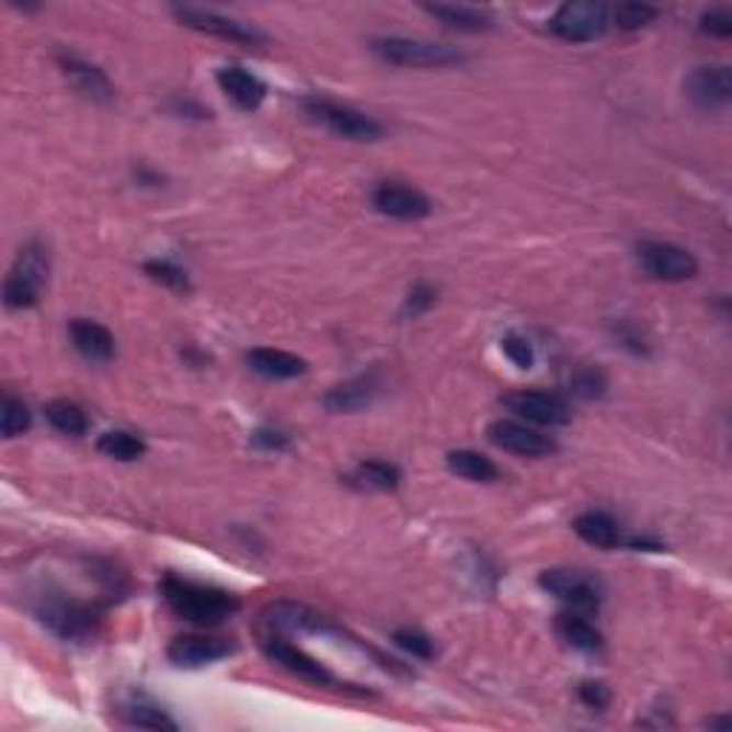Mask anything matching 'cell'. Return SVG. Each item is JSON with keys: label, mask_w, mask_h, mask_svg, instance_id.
Here are the masks:
<instances>
[{"label": "cell", "mask_w": 732, "mask_h": 732, "mask_svg": "<svg viewBox=\"0 0 732 732\" xmlns=\"http://www.w3.org/2000/svg\"><path fill=\"white\" fill-rule=\"evenodd\" d=\"M160 595H164V601L169 604L174 616L189 623H198V627H218L240 609V601L233 593L210 587V584H198V581L178 578V575H167L160 581Z\"/></svg>", "instance_id": "6da1fadb"}, {"label": "cell", "mask_w": 732, "mask_h": 732, "mask_svg": "<svg viewBox=\"0 0 732 732\" xmlns=\"http://www.w3.org/2000/svg\"><path fill=\"white\" fill-rule=\"evenodd\" d=\"M46 272H49V261L41 244H26L18 255L15 267L9 272L7 283H3V304L9 309H30L37 304L41 290L46 283Z\"/></svg>", "instance_id": "7a4b0ae2"}, {"label": "cell", "mask_w": 732, "mask_h": 732, "mask_svg": "<svg viewBox=\"0 0 732 732\" xmlns=\"http://www.w3.org/2000/svg\"><path fill=\"white\" fill-rule=\"evenodd\" d=\"M372 52L386 64L413 66V69H441V66L461 64L464 55L452 46L413 41V37H378Z\"/></svg>", "instance_id": "3957f363"}, {"label": "cell", "mask_w": 732, "mask_h": 732, "mask_svg": "<svg viewBox=\"0 0 732 732\" xmlns=\"http://www.w3.org/2000/svg\"><path fill=\"white\" fill-rule=\"evenodd\" d=\"M304 110L315 124L327 126L338 138L370 144V140H378L384 135V129H381L375 117L363 115V112L352 110V106H341V103L327 101V98H306Z\"/></svg>", "instance_id": "277c9868"}, {"label": "cell", "mask_w": 732, "mask_h": 732, "mask_svg": "<svg viewBox=\"0 0 732 732\" xmlns=\"http://www.w3.org/2000/svg\"><path fill=\"white\" fill-rule=\"evenodd\" d=\"M609 9L598 0H570L552 15L550 30L570 44H589L607 32Z\"/></svg>", "instance_id": "5b68a950"}, {"label": "cell", "mask_w": 732, "mask_h": 732, "mask_svg": "<svg viewBox=\"0 0 732 732\" xmlns=\"http://www.w3.org/2000/svg\"><path fill=\"white\" fill-rule=\"evenodd\" d=\"M41 621L49 627L55 635L66 641H80L94 635L101 623V607L89 601H75V598H49L44 607L37 609Z\"/></svg>", "instance_id": "8992f818"}, {"label": "cell", "mask_w": 732, "mask_h": 732, "mask_svg": "<svg viewBox=\"0 0 732 732\" xmlns=\"http://www.w3.org/2000/svg\"><path fill=\"white\" fill-rule=\"evenodd\" d=\"M635 252H639L641 269L655 281L682 283L698 275L696 255L669 240H641Z\"/></svg>", "instance_id": "52a82bcc"}, {"label": "cell", "mask_w": 732, "mask_h": 732, "mask_svg": "<svg viewBox=\"0 0 732 732\" xmlns=\"http://www.w3.org/2000/svg\"><path fill=\"white\" fill-rule=\"evenodd\" d=\"M538 584L550 595H555L559 601L578 609V612H595L604 601L601 581L593 578L584 570H547V573H541Z\"/></svg>", "instance_id": "ba28073f"}, {"label": "cell", "mask_w": 732, "mask_h": 732, "mask_svg": "<svg viewBox=\"0 0 732 732\" xmlns=\"http://www.w3.org/2000/svg\"><path fill=\"white\" fill-rule=\"evenodd\" d=\"M172 15L189 26V30L203 32V35L221 37V41H233V44H263V35L255 26L244 21H235V18L218 15L212 9H198V7H172Z\"/></svg>", "instance_id": "9c48e42d"}, {"label": "cell", "mask_w": 732, "mask_h": 732, "mask_svg": "<svg viewBox=\"0 0 732 732\" xmlns=\"http://www.w3.org/2000/svg\"><path fill=\"white\" fill-rule=\"evenodd\" d=\"M504 406L523 421L538 424V427H564L573 421L570 404L555 392H509L504 395Z\"/></svg>", "instance_id": "30bf717a"}, {"label": "cell", "mask_w": 732, "mask_h": 732, "mask_svg": "<svg viewBox=\"0 0 732 732\" xmlns=\"http://www.w3.org/2000/svg\"><path fill=\"white\" fill-rule=\"evenodd\" d=\"M372 206L381 215L395 221H421L432 212V201L424 195L421 189L406 187L398 181L378 183L375 192H372Z\"/></svg>", "instance_id": "8fae6325"}, {"label": "cell", "mask_w": 732, "mask_h": 732, "mask_svg": "<svg viewBox=\"0 0 732 732\" xmlns=\"http://www.w3.org/2000/svg\"><path fill=\"white\" fill-rule=\"evenodd\" d=\"M684 92L698 110H724L727 103L732 101L730 66H698L684 80Z\"/></svg>", "instance_id": "7c38bea8"}, {"label": "cell", "mask_w": 732, "mask_h": 732, "mask_svg": "<svg viewBox=\"0 0 732 732\" xmlns=\"http://www.w3.org/2000/svg\"><path fill=\"white\" fill-rule=\"evenodd\" d=\"M263 653H267V658L272 661V664L283 667L286 673L297 675L301 682L315 684V687H335V684H338L335 675L329 673L324 664H318V661L306 655L304 650H297V646H292L290 641L278 639V635H267V639H263Z\"/></svg>", "instance_id": "4fadbf2b"}, {"label": "cell", "mask_w": 732, "mask_h": 732, "mask_svg": "<svg viewBox=\"0 0 732 732\" xmlns=\"http://www.w3.org/2000/svg\"><path fill=\"white\" fill-rule=\"evenodd\" d=\"M489 441H493L495 447H500V450L521 458H544L559 450L555 441H552L550 436H544V432H538V429L527 427V424L504 421V418L489 427Z\"/></svg>", "instance_id": "5bb4252c"}, {"label": "cell", "mask_w": 732, "mask_h": 732, "mask_svg": "<svg viewBox=\"0 0 732 732\" xmlns=\"http://www.w3.org/2000/svg\"><path fill=\"white\" fill-rule=\"evenodd\" d=\"M263 627H267L272 635H275V632H327V635H338V632H341L335 623H329L327 618L320 616V612L292 601L272 604V607L263 612Z\"/></svg>", "instance_id": "9a60e30c"}, {"label": "cell", "mask_w": 732, "mask_h": 732, "mask_svg": "<svg viewBox=\"0 0 732 732\" xmlns=\"http://www.w3.org/2000/svg\"><path fill=\"white\" fill-rule=\"evenodd\" d=\"M235 653V644L229 639H221V635H178V639L169 644L167 655L172 664L178 667H203V664H212V661H221L226 655Z\"/></svg>", "instance_id": "2e32d148"}, {"label": "cell", "mask_w": 732, "mask_h": 732, "mask_svg": "<svg viewBox=\"0 0 732 732\" xmlns=\"http://www.w3.org/2000/svg\"><path fill=\"white\" fill-rule=\"evenodd\" d=\"M58 64L66 78H69V83H72L80 94H87L89 101H112L115 89H112L110 78L103 75V69H98V66L89 64V60L78 58L72 52H60Z\"/></svg>", "instance_id": "e0dca14e"}, {"label": "cell", "mask_w": 732, "mask_h": 732, "mask_svg": "<svg viewBox=\"0 0 732 732\" xmlns=\"http://www.w3.org/2000/svg\"><path fill=\"white\" fill-rule=\"evenodd\" d=\"M218 87L224 89L226 98L240 106L244 112H255L267 98V83L258 75L240 69V66H224L218 69Z\"/></svg>", "instance_id": "ac0fdd59"}, {"label": "cell", "mask_w": 732, "mask_h": 732, "mask_svg": "<svg viewBox=\"0 0 732 732\" xmlns=\"http://www.w3.org/2000/svg\"><path fill=\"white\" fill-rule=\"evenodd\" d=\"M69 338L87 361H112L115 358V335L98 320L75 318L69 324Z\"/></svg>", "instance_id": "d6986e66"}, {"label": "cell", "mask_w": 732, "mask_h": 732, "mask_svg": "<svg viewBox=\"0 0 732 732\" xmlns=\"http://www.w3.org/2000/svg\"><path fill=\"white\" fill-rule=\"evenodd\" d=\"M378 378L375 375H358L349 378L344 384L333 386L324 398V406L329 413H358L363 406H370L378 395Z\"/></svg>", "instance_id": "ffe728a7"}, {"label": "cell", "mask_w": 732, "mask_h": 732, "mask_svg": "<svg viewBox=\"0 0 732 732\" xmlns=\"http://www.w3.org/2000/svg\"><path fill=\"white\" fill-rule=\"evenodd\" d=\"M247 363L249 370L263 378H272V381H290V378H297L306 372L304 358L283 352V349H249Z\"/></svg>", "instance_id": "44dd1931"}, {"label": "cell", "mask_w": 732, "mask_h": 732, "mask_svg": "<svg viewBox=\"0 0 732 732\" xmlns=\"http://www.w3.org/2000/svg\"><path fill=\"white\" fill-rule=\"evenodd\" d=\"M575 536L584 538L587 544L598 547V550H616V547L627 544L621 527L616 518H609L607 513H584L573 521Z\"/></svg>", "instance_id": "7402d4cb"}, {"label": "cell", "mask_w": 732, "mask_h": 732, "mask_svg": "<svg viewBox=\"0 0 732 732\" xmlns=\"http://www.w3.org/2000/svg\"><path fill=\"white\" fill-rule=\"evenodd\" d=\"M555 630H559V635L566 644L573 646V650H581V653H598L604 646L601 632L595 630V623H589L578 609L561 612V616L555 618Z\"/></svg>", "instance_id": "603a6c76"}, {"label": "cell", "mask_w": 732, "mask_h": 732, "mask_svg": "<svg viewBox=\"0 0 732 732\" xmlns=\"http://www.w3.org/2000/svg\"><path fill=\"white\" fill-rule=\"evenodd\" d=\"M427 12L438 21H443L447 26L458 32H486L493 30V18L489 12L478 7H455V3H432L427 7Z\"/></svg>", "instance_id": "cb8c5ba5"}, {"label": "cell", "mask_w": 732, "mask_h": 732, "mask_svg": "<svg viewBox=\"0 0 732 732\" xmlns=\"http://www.w3.org/2000/svg\"><path fill=\"white\" fill-rule=\"evenodd\" d=\"M447 466H450L455 475H461V478L466 481H475V484H493V481H498L500 475L498 466L475 450L450 452V455H447Z\"/></svg>", "instance_id": "d4e9b609"}, {"label": "cell", "mask_w": 732, "mask_h": 732, "mask_svg": "<svg viewBox=\"0 0 732 732\" xmlns=\"http://www.w3.org/2000/svg\"><path fill=\"white\" fill-rule=\"evenodd\" d=\"M46 418H49V424L58 432H64V436H83L89 429V421H87V413L80 409L78 404H72V401H49L46 404Z\"/></svg>", "instance_id": "484cf974"}, {"label": "cell", "mask_w": 732, "mask_h": 732, "mask_svg": "<svg viewBox=\"0 0 732 732\" xmlns=\"http://www.w3.org/2000/svg\"><path fill=\"white\" fill-rule=\"evenodd\" d=\"M98 450L106 458H115V461H138L146 452V443L144 438L124 432V429H112V432H103Z\"/></svg>", "instance_id": "4316f807"}, {"label": "cell", "mask_w": 732, "mask_h": 732, "mask_svg": "<svg viewBox=\"0 0 732 732\" xmlns=\"http://www.w3.org/2000/svg\"><path fill=\"white\" fill-rule=\"evenodd\" d=\"M352 481H358L367 489H395L401 484V470L395 464H386V461H363L356 470Z\"/></svg>", "instance_id": "83f0119b"}, {"label": "cell", "mask_w": 732, "mask_h": 732, "mask_svg": "<svg viewBox=\"0 0 732 732\" xmlns=\"http://www.w3.org/2000/svg\"><path fill=\"white\" fill-rule=\"evenodd\" d=\"M32 424L30 406L23 404L15 395H3V404H0V429H3V438H18L23 436Z\"/></svg>", "instance_id": "f1b7e54d"}, {"label": "cell", "mask_w": 732, "mask_h": 732, "mask_svg": "<svg viewBox=\"0 0 732 732\" xmlns=\"http://www.w3.org/2000/svg\"><path fill=\"white\" fill-rule=\"evenodd\" d=\"M126 721H129L132 727H144V730H178V721H172V718L164 710H158L155 703L144 701L126 707Z\"/></svg>", "instance_id": "f546056e"}, {"label": "cell", "mask_w": 732, "mask_h": 732, "mask_svg": "<svg viewBox=\"0 0 732 732\" xmlns=\"http://www.w3.org/2000/svg\"><path fill=\"white\" fill-rule=\"evenodd\" d=\"M658 18V9L650 7V3H618L612 9V21L618 23V30L635 32L644 30L646 23H653Z\"/></svg>", "instance_id": "4dcf8cb0"}, {"label": "cell", "mask_w": 732, "mask_h": 732, "mask_svg": "<svg viewBox=\"0 0 732 732\" xmlns=\"http://www.w3.org/2000/svg\"><path fill=\"white\" fill-rule=\"evenodd\" d=\"M144 272L153 281L164 283V286H169V290L174 292H189L192 290V283H189V275L183 272L181 267H174V263L169 261H146L144 263Z\"/></svg>", "instance_id": "1f68e13d"}, {"label": "cell", "mask_w": 732, "mask_h": 732, "mask_svg": "<svg viewBox=\"0 0 732 732\" xmlns=\"http://www.w3.org/2000/svg\"><path fill=\"white\" fill-rule=\"evenodd\" d=\"M604 390H607V375L601 370H581L570 378V392L581 401H595L601 398Z\"/></svg>", "instance_id": "d6a6232c"}, {"label": "cell", "mask_w": 732, "mask_h": 732, "mask_svg": "<svg viewBox=\"0 0 732 732\" xmlns=\"http://www.w3.org/2000/svg\"><path fill=\"white\" fill-rule=\"evenodd\" d=\"M500 349H504V356L518 367V370H532V363H536V349L532 344L518 333H509L504 341H500Z\"/></svg>", "instance_id": "836d02e7"}, {"label": "cell", "mask_w": 732, "mask_h": 732, "mask_svg": "<svg viewBox=\"0 0 732 732\" xmlns=\"http://www.w3.org/2000/svg\"><path fill=\"white\" fill-rule=\"evenodd\" d=\"M392 641H395L401 650H406V653L413 655V658L429 661L436 655V644H432V639H427V635L418 630H398L392 635Z\"/></svg>", "instance_id": "e575fe53"}, {"label": "cell", "mask_w": 732, "mask_h": 732, "mask_svg": "<svg viewBox=\"0 0 732 732\" xmlns=\"http://www.w3.org/2000/svg\"><path fill=\"white\" fill-rule=\"evenodd\" d=\"M578 698L589 710H607L609 701H612V692H609L604 682H584L578 687Z\"/></svg>", "instance_id": "d590c367"}, {"label": "cell", "mask_w": 732, "mask_h": 732, "mask_svg": "<svg viewBox=\"0 0 732 732\" xmlns=\"http://www.w3.org/2000/svg\"><path fill=\"white\" fill-rule=\"evenodd\" d=\"M438 292L429 286V283H418V286H413V292H409V297H406L404 304V315H421V312H427L429 306L436 304Z\"/></svg>", "instance_id": "8d00e7d4"}, {"label": "cell", "mask_w": 732, "mask_h": 732, "mask_svg": "<svg viewBox=\"0 0 732 732\" xmlns=\"http://www.w3.org/2000/svg\"><path fill=\"white\" fill-rule=\"evenodd\" d=\"M701 30L712 37H730L732 35V15L727 9H712L701 18Z\"/></svg>", "instance_id": "74e56055"}, {"label": "cell", "mask_w": 732, "mask_h": 732, "mask_svg": "<svg viewBox=\"0 0 732 732\" xmlns=\"http://www.w3.org/2000/svg\"><path fill=\"white\" fill-rule=\"evenodd\" d=\"M252 441L255 447H261V450H286V447H290V438L278 432V429H258Z\"/></svg>", "instance_id": "f35d334b"}]
</instances>
